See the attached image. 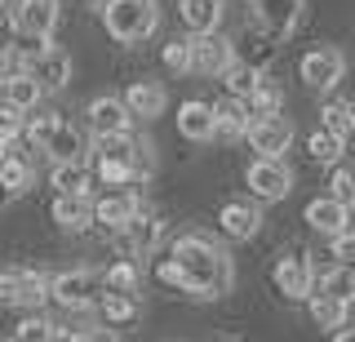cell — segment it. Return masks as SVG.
Wrapping results in <instances>:
<instances>
[{
    "label": "cell",
    "instance_id": "6da1fadb",
    "mask_svg": "<svg viewBox=\"0 0 355 342\" xmlns=\"http://www.w3.org/2000/svg\"><path fill=\"white\" fill-rule=\"evenodd\" d=\"M169 289H182L191 298H222L236 284V267H231V253L214 245L209 236H178L169 258L155 267Z\"/></svg>",
    "mask_w": 355,
    "mask_h": 342
},
{
    "label": "cell",
    "instance_id": "7a4b0ae2",
    "mask_svg": "<svg viewBox=\"0 0 355 342\" xmlns=\"http://www.w3.org/2000/svg\"><path fill=\"white\" fill-rule=\"evenodd\" d=\"M22 134H27L31 147H40L53 164H62V160H85V151H89L80 129L67 125V120L53 116V112H36L31 120H22Z\"/></svg>",
    "mask_w": 355,
    "mask_h": 342
},
{
    "label": "cell",
    "instance_id": "3957f363",
    "mask_svg": "<svg viewBox=\"0 0 355 342\" xmlns=\"http://www.w3.org/2000/svg\"><path fill=\"white\" fill-rule=\"evenodd\" d=\"M103 23H107L111 40H120V45H138V40H147L155 31L160 9H155V0H107V5H103Z\"/></svg>",
    "mask_w": 355,
    "mask_h": 342
},
{
    "label": "cell",
    "instance_id": "277c9868",
    "mask_svg": "<svg viewBox=\"0 0 355 342\" xmlns=\"http://www.w3.org/2000/svg\"><path fill=\"white\" fill-rule=\"evenodd\" d=\"M103 293H107L103 289V271H94V267H76V271L49 275V298L62 302L67 311H94Z\"/></svg>",
    "mask_w": 355,
    "mask_h": 342
},
{
    "label": "cell",
    "instance_id": "5b68a950",
    "mask_svg": "<svg viewBox=\"0 0 355 342\" xmlns=\"http://www.w3.org/2000/svg\"><path fill=\"white\" fill-rule=\"evenodd\" d=\"M49 298V275L36 267H5L0 271V302L5 307H22V311H36Z\"/></svg>",
    "mask_w": 355,
    "mask_h": 342
},
{
    "label": "cell",
    "instance_id": "8992f818",
    "mask_svg": "<svg viewBox=\"0 0 355 342\" xmlns=\"http://www.w3.org/2000/svg\"><path fill=\"white\" fill-rule=\"evenodd\" d=\"M297 76L306 80V89L324 94V89H333V85L347 76V53L333 49V45H315V49L302 53V62H297Z\"/></svg>",
    "mask_w": 355,
    "mask_h": 342
},
{
    "label": "cell",
    "instance_id": "52a82bcc",
    "mask_svg": "<svg viewBox=\"0 0 355 342\" xmlns=\"http://www.w3.org/2000/svg\"><path fill=\"white\" fill-rule=\"evenodd\" d=\"M244 182H249V191L258 196V200H284V196L293 191V169H288L280 156H258L244 169Z\"/></svg>",
    "mask_w": 355,
    "mask_h": 342
},
{
    "label": "cell",
    "instance_id": "ba28073f",
    "mask_svg": "<svg viewBox=\"0 0 355 342\" xmlns=\"http://www.w3.org/2000/svg\"><path fill=\"white\" fill-rule=\"evenodd\" d=\"M22 71L40 85V94H58V89H67V80H71V58H67V49H58V45H40L31 58H22Z\"/></svg>",
    "mask_w": 355,
    "mask_h": 342
},
{
    "label": "cell",
    "instance_id": "9c48e42d",
    "mask_svg": "<svg viewBox=\"0 0 355 342\" xmlns=\"http://www.w3.org/2000/svg\"><path fill=\"white\" fill-rule=\"evenodd\" d=\"M187 49H191V71H200V76H222L231 62H236V45H231L218 27L214 31H196V36L187 40Z\"/></svg>",
    "mask_w": 355,
    "mask_h": 342
},
{
    "label": "cell",
    "instance_id": "30bf717a",
    "mask_svg": "<svg viewBox=\"0 0 355 342\" xmlns=\"http://www.w3.org/2000/svg\"><path fill=\"white\" fill-rule=\"evenodd\" d=\"M271 280L275 289L284 298H293V302H306L311 293H315V267L306 262V253H280L271 267Z\"/></svg>",
    "mask_w": 355,
    "mask_h": 342
},
{
    "label": "cell",
    "instance_id": "8fae6325",
    "mask_svg": "<svg viewBox=\"0 0 355 342\" xmlns=\"http://www.w3.org/2000/svg\"><path fill=\"white\" fill-rule=\"evenodd\" d=\"M58 0H18L14 5V36L18 40H49L58 27Z\"/></svg>",
    "mask_w": 355,
    "mask_h": 342
},
{
    "label": "cell",
    "instance_id": "7c38bea8",
    "mask_svg": "<svg viewBox=\"0 0 355 342\" xmlns=\"http://www.w3.org/2000/svg\"><path fill=\"white\" fill-rule=\"evenodd\" d=\"M31 187H36V164H31V156L18 147V138L5 142V147H0V191L22 196V191H31Z\"/></svg>",
    "mask_w": 355,
    "mask_h": 342
},
{
    "label": "cell",
    "instance_id": "4fadbf2b",
    "mask_svg": "<svg viewBox=\"0 0 355 342\" xmlns=\"http://www.w3.org/2000/svg\"><path fill=\"white\" fill-rule=\"evenodd\" d=\"M244 138H249V147L258 156H284L288 142H293V125L284 116H258V120H249Z\"/></svg>",
    "mask_w": 355,
    "mask_h": 342
},
{
    "label": "cell",
    "instance_id": "5bb4252c",
    "mask_svg": "<svg viewBox=\"0 0 355 342\" xmlns=\"http://www.w3.org/2000/svg\"><path fill=\"white\" fill-rule=\"evenodd\" d=\"M85 116H89V129H94V134H133V116L116 94H98L94 103L85 107Z\"/></svg>",
    "mask_w": 355,
    "mask_h": 342
},
{
    "label": "cell",
    "instance_id": "9a60e30c",
    "mask_svg": "<svg viewBox=\"0 0 355 342\" xmlns=\"http://www.w3.org/2000/svg\"><path fill=\"white\" fill-rule=\"evenodd\" d=\"M116 236H120V249H125V253L147 258V253H155V245H160V218L147 214V209H138V214H133Z\"/></svg>",
    "mask_w": 355,
    "mask_h": 342
},
{
    "label": "cell",
    "instance_id": "2e32d148",
    "mask_svg": "<svg viewBox=\"0 0 355 342\" xmlns=\"http://www.w3.org/2000/svg\"><path fill=\"white\" fill-rule=\"evenodd\" d=\"M253 18H258V27L266 36H288V31L297 27V18H302V0H253Z\"/></svg>",
    "mask_w": 355,
    "mask_h": 342
},
{
    "label": "cell",
    "instance_id": "e0dca14e",
    "mask_svg": "<svg viewBox=\"0 0 355 342\" xmlns=\"http://www.w3.org/2000/svg\"><path fill=\"white\" fill-rule=\"evenodd\" d=\"M306 227L320 231V236H338V231H351V209L333 196H315L306 205Z\"/></svg>",
    "mask_w": 355,
    "mask_h": 342
},
{
    "label": "cell",
    "instance_id": "ac0fdd59",
    "mask_svg": "<svg viewBox=\"0 0 355 342\" xmlns=\"http://www.w3.org/2000/svg\"><path fill=\"white\" fill-rule=\"evenodd\" d=\"M40 85L36 80H31V76L27 71H9V76H0V103H5V107H14V112H22V116H27V112H36V107H40Z\"/></svg>",
    "mask_w": 355,
    "mask_h": 342
},
{
    "label": "cell",
    "instance_id": "d6986e66",
    "mask_svg": "<svg viewBox=\"0 0 355 342\" xmlns=\"http://www.w3.org/2000/svg\"><path fill=\"white\" fill-rule=\"evenodd\" d=\"M120 103L129 107V116L155 120V116H164V107H169V94H164V85H155V80H133Z\"/></svg>",
    "mask_w": 355,
    "mask_h": 342
},
{
    "label": "cell",
    "instance_id": "ffe728a7",
    "mask_svg": "<svg viewBox=\"0 0 355 342\" xmlns=\"http://www.w3.org/2000/svg\"><path fill=\"white\" fill-rule=\"evenodd\" d=\"M218 227L227 231L231 240H253V236H258V227H262V214L249 200H227V205L218 209Z\"/></svg>",
    "mask_w": 355,
    "mask_h": 342
},
{
    "label": "cell",
    "instance_id": "44dd1931",
    "mask_svg": "<svg viewBox=\"0 0 355 342\" xmlns=\"http://www.w3.org/2000/svg\"><path fill=\"white\" fill-rule=\"evenodd\" d=\"M138 209L142 205H138V196H133V191H107L103 200H94V223H103L107 231H120L133 214H138Z\"/></svg>",
    "mask_w": 355,
    "mask_h": 342
},
{
    "label": "cell",
    "instance_id": "7402d4cb",
    "mask_svg": "<svg viewBox=\"0 0 355 342\" xmlns=\"http://www.w3.org/2000/svg\"><path fill=\"white\" fill-rule=\"evenodd\" d=\"M178 134H182L187 142H209L214 138V107L200 103V98L182 103L178 107Z\"/></svg>",
    "mask_w": 355,
    "mask_h": 342
},
{
    "label": "cell",
    "instance_id": "603a6c76",
    "mask_svg": "<svg viewBox=\"0 0 355 342\" xmlns=\"http://www.w3.org/2000/svg\"><path fill=\"white\" fill-rule=\"evenodd\" d=\"M49 214L62 231H85L94 223V200H89V196H53Z\"/></svg>",
    "mask_w": 355,
    "mask_h": 342
},
{
    "label": "cell",
    "instance_id": "cb8c5ba5",
    "mask_svg": "<svg viewBox=\"0 0 355 342\" xmlns=\"http://www.w3.org/2000/svg\"><path fill=\"white\" fill-rule=\"evenodd\" d=\"M53 187H58V196H89L94 191V169L85 160H62L53 164Z\"/></svg>",
    "mask_w": 355,
    "mask_h": 342
},
{
    "label": "cell",
    "instance_id": "d4e9b609",
    "mask_svg": "<svg viewBox=\"0 0 355 342\" xmlns=\"http://www.w3.org/2000/svg\"><path fill=\"white\" fill-rule=\"evenodd\" d=\"M244 129H249V107L240 103V98H222L214 103V134L222 138H244Z\"/></svg>",
    "mask_w": 355,
    "mask_h": 342
},
{
    "label": "cell",
    "instance_id": "484cf974",
    "mask_svg": "<svg viewBox=\"0 0 355 342\" xmlns=\"http://www.w3.org/2000/svg\"><path fill=\"white\" fill-rule=\"evenodd\" d=\"M133 142H138L133 134H94V156H98V164H120V169H129Z\"/></svg>",
    "mask_w": 355,
    "mask_h": 342
},
{
    "label": "cell",
    "instance_id": "4316f807",
    "mask_svg": "<svg viewBox=\"0 0 355 342\" xmlns=\"http://www.w3.org/2000/svg\"><path fill=\"white\" fill-rule=\"evenodd\" d=\"M315 289L324 293V298H338V302H347V307H351V298H355V275H351V267L333 262L329 271H320V275H315Z\"/></svg>",
    "mask_w": 355,
    "mask_h": 342
},
{
    "label": "cell",
    "instance_id": "83f0119b",
    "mask_svg": "<svg viewBox=\"0 0 355 342\" xmlns=\"http://www.w3.org/2000/svg\"><path fill=\"white\" fill-rule=\"evenodd\" d=\"M94 311L103 316V325L116 329V325H129V320H138V298H133V293H103Z\"/></svg>",
    "mask_w": 355,
    "mask_h": 342
},
{
    "label": "cell",
    "instance_id": "f1b7e54d",
    "mask_svg": "<svg viewBox=\"0 0 355 342\" xmlns=\"http://www.w3.org/2000/svg\"><path fill=\"white\" fill-rule=\"evenodd\" d=\"M182 23L191 31H214L222 23V0H182Z\"/></svg>",
    "mask_w": 355,
    "mask_h": 342
},
{
    "label": "cell",
    "instance_id": "f546056e",
    "mask_svg": "<svg viewBox=\"0 0 355 342\" xmlns=\"http://www.w3.org/2000/svg\"><path fill=\"white\" fill-rule=\"evenodd\" d=\"M103 289H107V293H133V298H138V289H142V271L133 267L129 258H125V262H111V267L103 271Z\"/></svg>",
    "mask_w": 355,
    "mask_h": 342
},
{
    "label": "cell",
    "instance_id": "4dcf8cb0",
    "mask_svg": "<svg viewBox=\"0 0 355 342\" xmlns=\"http://www.w3.org/2000/svg\"><path fill=\"white\" fill-rule=\"evenodd\" d=\"M306 302H311V320H315L320 329H342V325H347V316H351L347 302H338V298H324V293H311Z\"/></svg>",
    "mask_w": 355,
    "mask_h": 342
},
{
    "label": "cell",
    "instance_id": "1f68e13d",
    "mask_svg": "<svg viewBox=\"0 0 355 342\" xmlns=\"http://www.w3.org/2000/svg\"><path fill=\"white\" fill-rule=\"evenodd\" d=\"M320 129H329V134L342 138V142L351 138V103L347 98H329L324 112H320Z\"/></svg>",
    "mask_w": 355,
    "mask_h": 342
},
{
    "label": "cell",
    "instance_id": "d6a6232c",
    "mask_svg": "<svg viewBox=\"0 0 355 342\" xmlns=\"http://www.w3.org/2000/svg\"><path fill=\"white\" fill-rule=\"evenodd\" d=\"M222 80H227V94L244 103V98L253 94V85L262 80V71H258V67H249V62H231V67L222 71Z\"/></svg>",
    "mask_w": 355,
    "mask_h": 342
},
{
    "label": "cell",
    "instance_id": "836d02e7",
    "mask_svg": "<svg viewBox=\"0 0 355 342\" xmlns=\"http://www.w3.org/2000/svg\"><path fill=\"white\" fill-rule=\"evenodd\" d=\"M244 107H249V116H280L284 98H280V89H275V85L258 80V85H253V94L244 98Z\"/></svg>",
    "mask_w": 355,
    "mask_h": 342
},
{
    "label": "cell",
    "instance_id": "e575fe53",
    "mask_svg": "<svg viewBox=\"0 0 355 342\" xmlns=\"http://www.w3.org/2000/svg\"><path fill=\"white\" fill-rule=\"evenodd\" d=\"M342 147H347V142L333 138L329 129H315V134L306 138V151H311V160H315V164H338L342 160Z\"/></svg>",
    "mask_w": 355,
    "mask_h": 342
},
{
    "label": "cell",
    "instance_id": "d590c367",
    "mask_svg": "<svg viewBox=\"0 0 355 342\" xmlns=\"http://www.w3.org/2000/svg\"><path fill=\"white\" fill-rule=\"evenodd\" d=\"M151 173H155V147L138 138V142H133V156H129V178L133 182H147Z\"/></svg>",
    "mask_w": 355,
    "mask_h": 342
},
{
    "label": "cell",
    "instance_id": "8d00e7d4",
    "mask_svg": "<svg viewBox=\"0 0 355 342\" xmlns=\"http://www.w3.org/2000/svg\"><path fill=\"white\" fill-rule=\"evenodd\" d=\"M53 329H58L53 320H44V316H27V320H22V325L14 329V342H49V338H53Z\"/></svg>",
    "mask_w": 355,
    "mask_h": 342
},
{
    "label": "cell",
    "instance_id": "74e56055",
    "mask_svg": "<svg viewBox=\"0 0 355 342\" xmlns=\"http://www.w3.org/2000/svg\"><path fill=\"white\" fill-rule=\"evenodd\" d=\"M329 169H333V178H329V187H333V191H329V196H333V200H342V205L351 209V196H355L351 169H347V164H342V160H338V164H329Z\"/></svg>",
    "mask_w": 355,
    "mask_h": 342
},
{
    "label": "cell",
    "instance_id": "f35d334b",
    "mask_svg": "<svg viewBox=\"0 0 355 342\" xmlns=\"http://www.w3.org/2000/svg\"><path fill=\"white\" fill-rule=\"evenodd\" d=\"M164 67L169 71H191V49H187V40H169V45H164Z\"/></svg>",
    "mask_w": 355,
    "mask_h": 342
},
{
    "label": "cell",
    "instance_id": "ab89813d",
    "mask_svg": "<svg viewBox=\"0 0 355 342\" xmlns=\"http://www.w3.org/2000/svg\"><path fill=\"white\" fill-rule=\"evenodd\" d=\"M14 138H22V112H14V107L0 103V147L14 142Z\"/></svg>",
    "mask_w": 355,
    "mask_h": 342
},
{
    "label": "cell",
    "instance_id": "60d3db41",
    "mask_svg": "<svg viewBox=\"0 0 355 342\" xmlns=\"http://www.w3.org/2000/svg\"><path fill=\"white\" fill-rule=\"evenodd\" d=\"M329 240H333V262L351 267V258H355V236H351V231H338V236H329Z\"/></svg>",
    "mask_w": 355,
    "mask_h": 342
},
{
    "label": "cell",
    "instance_id": "b9f144b4",
    "mask_svg": "<svg viewBox=\"0 0 355 342\" xmlns=\"http://www.w3.org/2000/svg\"><path fill=\"white\" fill-rule=\"evenodd\" d=\"M333 342H355V334H351L347 325H342V329H333Z\"/></svg>",
    "mask_w": 355,
    "mask_h": 342
},
{
    "label": "cell",
    "instance_id": "7bdbcfd3",
    "mask_svg": "<svg viewBox=\"0 0 355 342\" xmlns=\"http://www.w3.org/2000/svg\"><path fill=\"white\" fill-rule=\"evenodd\" d=\"M85 5H94V9H103V5H107V0H85Z\"/></svg>",
    "mask_w": 355,
    "mask_h": 342
},
{
    "label": "cell",
    "instance_id": "ee69618b",
    "mask_svg": "<svg viewBox=\"0 0 355 342\" xmlns=\"http://www.w3.org/2000/svg\"><path fill=\"white\" fill-rule=\"evenodd\" d=\"M0 9H5V0H0Z\"/></svg>",
    "mask_w": 355,
    "mask_h": 342
},
{
    "label": "cell",
    "instance_id": "f6af8a7d",
    "mask_svg": "<svg viewBox=\"0 0 355 342\" xmlns=\"http://www.w3.org/2000/svg\"><path fill=\"white\" fill-rule=\"evenodd\" d=\"M222 342H231V338H222Z\"/></svg>",
    "mask_w": 355,
    "mask_h": 342
}]
</instances>
